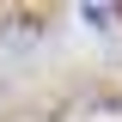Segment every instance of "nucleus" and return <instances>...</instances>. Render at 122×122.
I'll list each match as a JSON object with an SVG mask.
<instances>
[]
</instances>
